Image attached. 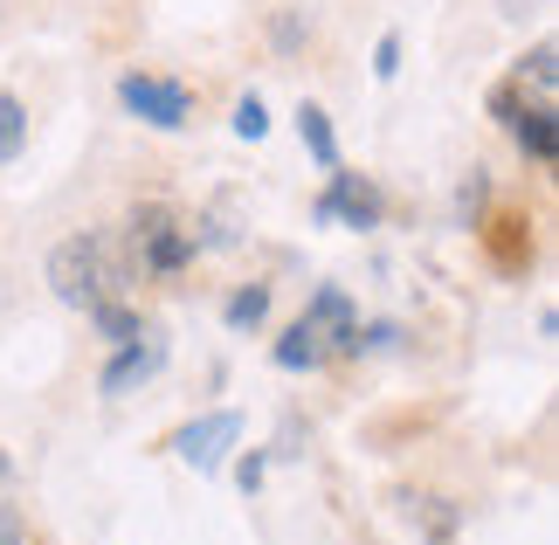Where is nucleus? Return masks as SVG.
I'll return each mask as SVG.
<instances>
[{
  "instance_id": "7",
  "label": "nucleus",
  "mask_w": 559,
  "mask_h": 545,
  "mask_svg": "<svg viewBox=\"0 0 559 545\" xmlns=\"http://www.w3.org/2000/svg\"><path fill=\"white\" fill-rule=\"evenodd\" d=\"M235 442H242V414H235V407H214V414H201V422L174 428V442H166V449H174L187 470L214 476V470L228 463V449H235Z\"/></svg>"
},
{
  "instance_id": "12",
  "label": "nucleus",
  "mask_w": 559,
  "mask_h": 545,
  "mask_svg": "<svg viewBox=\"0 0 559 545\" xmlns=\"http://www.w3.org/2000/svg\"><path fill=\"white\" fill-rule=\"evenodd\" d=\"M91 324H97V339H104V345H124V339H139V332H145L139 311H132V304H118V297H97V304H91Z\"/></svg>"
},
{
  "instance_id": "14",
  "label": "nucleus",
  "mask_w": 559,
  "mask_h": 545,
  "mask_svg": "<svg viewBox=\"0 0 559 545\" xmlns=\"http://www.w3.org/2000/svg\"><path fill=\"white\" fill-rule=\"evenodd\" d=\"M21 145H28V104L14 91H0V166H14Z\"/></svg>"
},
{
  "instance_id": "17",
  "label": "nucleus",
  "mask_w": 559,
  "mask_h": 545,
  "mask_svg": "<svg viewBox=\"0 0 559 545\" xmlns=\"http://www.w3.org/2000/svg\"><path fill=\"white\" fill-rule=\"evenodd\" d=\"M235 132H242V139H263V132H270L263 97H235Z\"/></svg>"
},
{
  "instance_id": "5",
  "label": "nucleus",
  "mask_w": 559,
  "mask_h": 545,
  "mask_svg": "<svg viewBox=\"0 0 559 545\" xmlns=\"http://www.w3.org/2000/svg\"><path fill=\"white\" fill-rule=\"evenodd\" d=\"M297 324L318 339V353H325V359H359V304L338 291V283H318L311 304L297 311Z\"/></svg>"
},
{
  "instance_id": "1",
  "label": "nucleus",
  "mask_w": 559,
  "mask_h": 545,
  "mask_svg": "<svg viewBox=\"0 0 559 545\" xmlns=\"http://www.w3.org/2000/svg\"><path fill=\"white\" fill-rule=\"evenodd\" d=\"M111 235L104 228H76L49 249V291L70 304V311H91L97 297H111Z\"/></svg>"
},
{
  "instance_id": "11",
  "label": "nucleus",
  "mask_w": 559,
  "mask_h": 545,
  "mask_svg": "<svg viewBox=\"0 0 559 545\" xmlns=\"http://www.w3.org/2000/svg\"><path fill=\"white\" fill-rule=\"evenodd\" d=\"M263 318H270V283H242V291L222 304V324H228V332H255Z\"/></svg>"
},
{
  "instance_id": "20",
  "label": "nucleus",
  "mask_w": 559,
  "mask_h": 545,
  "mask_svg": "<svg viewBox=\"0 0 559 545\" xmlns=\"http://www.w3.org/2000/svg\"><path fill=\"white\" fill-rule=\"evenodd\" d=\"M401 70V35H380V49H373V76H394Z\"/></svg>"
},
{
  "instance_id": "21",
  "label": "nucleus",
  "mask_w": 559,
  "mask_h": 545,
  "mask_svg": "<svg viewBox=\"0 0 559 545\" xmlns=\"http://www.w3.org/2000/svg\"><path fill=\"white\" fill-rule=\"evenodd\" d=\"M546 8H552V0H498V14H504V21H539Z\"/></svg>"
},
{
  "instance_id": "23",
  "label": "nucleus",
  "mask_w": 559,
  "mask_h": 545,
  "mask_svg": "<svg viewBox=\"0 0 559 545\" xmlns=\"http://www.w3.org/2000/svg\"><path fill=\"white\" fill-rule=\"evenodd\" d=\"M8 476H14V463H8V455H0V484H8Z\"/></svg>"
},
{
  "instance_id": "10",
  "label": "nucleus",
  "mask_w": 559,
  "mask_h": 545,
  "mask_svg": "<svg viewBox=\"0 0 559 545\" xmlns=\"http://www.w3.org/2000/svg\"><path fill=\"white\" fill-rule=\"evenodd\" d=\"M297 139H305V152L318 159V173H332V166H338V139H332L325 104H297Z\"/></svg>"
},
{
  "instance_id": "22",
  "label": "nucleus",
  "mask_w": 559,
  "mask_h": 545,
  "mask_svg": "<svg viewBox=\"0 0 559 545\" xmlns=\"http://www.w3.org/2000/svg\"><path fill=\"white\" fill-rule=\"evenodd\" d=\"M235 484H242V490L263 484V455H242V463H235Z\"/></svg>"
},
{
  "instance_id": "6",
  "label": "nucleus",
  "mask_w": 559,
  "mask_h": 545,
  "mask_svg": "<svg viewBox=\"0 0 559 545\" xmlns=\"http://www.w3.org/2000/svg\"><path fill=\"white\" fill-rule=\"evenodd\" d=\"M318 222H338V228H380V214H386V193L367 180V173H346V166H332V180L325 193H318Z\"/></svg>"
},
{
  "instance_id": "4",
  "label": "nucleus",
  "mask_w": 559,
  "mask_h": 545,
  "mask_svg": "<svg viewBox=\"0 0 559 545\" xmlns=\"http://www.w3.org/2000/svg\"><path fill=\"white\" fill-rule=\"evenodd\" d=\"M490 111L504 118V132L519 139L525 159L559 166V111H552V104H525L519 83H498V91H490Z\"/></svg>"
},
{
  "instance_id": "2",
  "label": "nucleus",
  "mask_w": 559,
  "mask_h": 545,
  "mask_svg": "<svg viewBox=\"0 0 559 545\" xmlns=\"http://www.w3.org/2000/svg\"><path fill=\"white\" fill-rule=\"evenodd\" d=\"M193 249H201V235H193L174 208H139L132 214V263L145 270V276H180L187 263H193Z\"/></svg>"
},
{
  "instance_id": "16",
  "label": "nucleus",
  "mask_w": 559,
  "mask_h": 545,
  "mask_svg": "<svg viewBox=\"0 0 559 545\" xmlns=\"http://www.w3.org/2000/svg\"><path fill=\"white\" fill-rule=\"evenodd\" d=\"M305 42H311V14H305V8H276V14H270V49H276V56H297Z\"/></svg>"
},
{
  "instance_id": "3",
  "label": "nucleus",
  "mask_w": 559,
  "mask_h": 545,
  "mask_svg": "<svg viewBox=\"0 0 559 545\" xmlns=\"http://www.w3.org/2000/svg\"><path fill=\"white\" fill-rule=\"evenodd\" d=\"M118 104L139 125H153V132H187V125H193V91L174 83V76H153V70L118 76Z\"/></svg>"
},
{
  "instance_id": "8",
  "label": "nucleus",
  "mask_w": 559,
  "mask_h": 545,
  "mask_svg": "<svg viewBox=\"0 0 559 545\" xmlns=\"http://www.w3.org/2000/svg\"><path fill=\"white\" fill-rule=\"evenodd\" d=\"M159 366H166V339H159V332H139V339H124L118 353H111V366H104L97 387L118 401V394H132V387H145Z\"/></svg>"
},
{
  "instance_id": "13",
  "label": "nucleus",
  "mask_w": 559,
  "mask_h": 545,
  "mask_svg": "<svg viewBox=\"0 0 559 545\" xmlns=\"http://www.w3.org/2000/svg\"><path fill=\"white\" fill-rule=\"evenodd\" d=\"M276 366H284V374H318V366H332V359L318 353V339L305 332V324H290V332L276 339Z\"/></svg>"
},
{
  "instance_id": "19",
  "label": "nucleus",
  "mask_w": 559,
  "mask_h": 545,
  "mask_svg": "<svg viewBox=\"0 0 559 545\" xmlns=\"http://www.w3.org/2000/svg\"><path fill=\"white\" fill-rule=\"evenodd\" d=\"M0 545H28V518L14 505H0Z\"/></svg>"
},
{
  "instance_id": "15",
  "label": "nucleus",
  "mask_w": 559,
  "mask_h": 545,
  "mask_svg": "<svg viewBox=\"0 0 559 545\" xmlns=\"http://www.w3.org/2000/svg\"><path fill=\"white\" fill-rule=\"evenodd\" d=\"M401 505H407V525H421L428 538L456 532V505H449V497H401Z\"/></svg>"
},
{
  "instance_id": "9",
  "label": "nucleus",
  "mask_w": 559,
  "mask_h": 545,
  "mask_svg": "<svg viewBox=\"0 0 559 545\" xmlns=\"http://www.w3.org/2000/svg\"><path fill=\"white\" fill-rule=\"evenodd\" d=\"M519 91H532V104H559V49H552V35H539L519 56Z\"/></svg>"
},
{
  "instance_id": "18",
  "label": "nucleus",
  "mask_w": 559,
  "mask_h": 545,
  "mask_svg": "<svg viewBox=\"0 0 559 545\" xmlns=\"http://www.w3.org/2000/svg\"><path fill=\"white\" fill-rule=\"evenodd\" d=\"M484 193H490V180H484V166H477V173L463 180V193H456V208H463V222H469V228H477V214H484Z\"/></svg>"
}]
</instances>
